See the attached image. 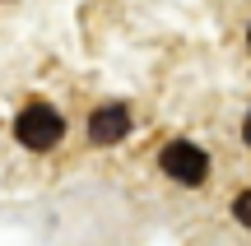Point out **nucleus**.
Listing matches in <instances>:
<instances>
[{
    "mask_svg": "<svg viewBox=\"0 0 251 246\" xmlns=\"http://www.w3.org/2000/svg\"><path fill=\"white\" fill-rule=\"evenodd\" d=\"M14 135H19V144H24V149H33V154H47V149L61 144L65 121H61V112L47 107V102H28V107L19 112V121H14Z\"/></svg>",
    "mask_w": 251,
    "mask_h": 246,
    "instance_id": "obj_1",
    "label": "nucleus"
},
{
    "mask_svg": "<svg viewBox=\"0 0 251 246\" xmlns=\"http://www.w3.org/2000/svg\"><path fill=\"white\" fill-rule=\"evenodd\" d=\"M158 167L172 177V181H181V186H200V181L209 177V158H205V149L191 144V139H172V144L158 154Z\"/></svg>",
    "mask_w": 251,
    "mask_h": 246,
    "instance_id": "obj_2",
    "label": "nucleus"
},
{
    "mask_svg": "<svg viewBox=\"0 0 251 246\" xmlns=\"http://www.w3.org/2000/svg\"><path fill=\"white\" fill-rule=\"evenodd\" d=\"M126 130H130V112H126L121 102H102V107L89 116V139H93V144H102V149L117 144Z\"/></svg>",
    "mask_w": 251,
    "mask_h": 246,
    "instance_id": "obj_3",
    "label": "nucleus"
},
{
    "mask_svg": "<svg viewBox=\"0 0 251 246\" xmlns=\"http://www.w3.org/2000/svg\"><path fill=\"white\" fill-rule=\"evenodd\" d=\"M233 214H237V223H247V228H251V191H242V195H237Z\"/></svg>",
    "mask_w": 251,
    "mask_h": 246,
    "instance_id": "obj_4",
    "label": "nucleus"
},
{
    "mask_svg": "<svg viewBox=\"0 0 251 246\" xmlns=\"http://www.w3.org/2000/svg\"><path fill=\"white\" fill-rule=\"evenodd\" d=\"M242 139L251 144V112H247V121H242Z\"/></svg>",
    "mask_w": 251,
    "mask_h": 246,
    "instance_id": "obj_5",
    "label": "nucleus"
},
{
    "mask_svg": "<svg viewBox=\"0 0 251 246\" xmlns=\"http://www.w3.org/2000/svg\"><path fill=\"white\" fill-rule=\"evenodd\" d=\"M247 42H251V28H247Z\"/></svg>",
    "mask_w": 251,
    "mask_h": 246,
    "instance_id": "obj_6",
    "label": "nucleus"
}]
</instances>
